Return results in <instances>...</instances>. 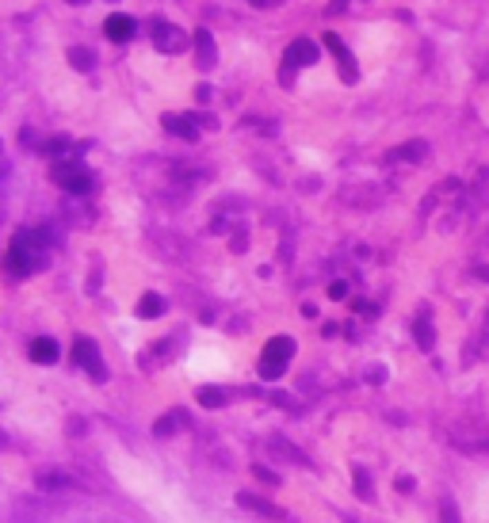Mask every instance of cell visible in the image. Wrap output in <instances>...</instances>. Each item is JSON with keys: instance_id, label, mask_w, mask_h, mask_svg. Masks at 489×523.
Segmentation results:
<instances>
[{"instance_id": "obj_1", "label": "cell", "mask_w": 489, "mask_h": 523, "mask_svg": "<svg viewBox=\"0 0 489 523\" xmlns=\"http://www.w3.org/2000/svg\"><path fill=\"white\" fill-rule=\"evenodd\" d=\"M46 264V229H19L8 245V256H4V268L12 275H31Z\"/></svg>"}, {"instance_id": "obj_2", "label": "cell", "mask_w": 489, "mask_h": 523, "mask_svg": "<svg viewBox=\"0 0 489 523\" xmlns=\"http://www.w3.org/2000/svg\"><path fill=\"white\" fill-rule=\"evenodd\" d=\"M290 355H295V340H290V336H272L268 348H264V355H260V375L279 378L283 367L290 363Z\"/></svg>"}, {"instance_id": "obj_10", "label": "cell", "mask_w": 489, "mask_h": 523, "mask_svg": "<svg viewBox=\"0 0 489 523\" xmlns=\"http://www.w3.org/2000/svg\"><path fill=\"white\" fill-rule=\"evenodd\" d=\"M268 447H272V455H279V458H287V462H299V466H310L306 462V455H302L299 447H290L287 440H279V435H275L272 443H268Z\"/></svg>"}, {"instance_id": "obj_11", "label": "cell", "mask_w": 489, "mask_h": 523, "mask_svg": "<svg viewBox=\"0 0 489 523\" xmlns=\"http://www.w3.org/2000/svg\"><path fill=\"white\" fill-rule=\"evenodd\" d=\"M165 126L172 134H180V138H188V141H195V134H199V130H195V119H188V115H183V119H180V115H168Z\"/></svg>"}, {"instance_id": "obj_8", "label": "cell", "mask_w": 489, "mask_h": 523, "mask_svg": "<svg viewBox=\"0 0 489 523\" xmlns=\"http://www.w3.org/2000/svg\"><path fill=\"white\" fill-rule=\"evenodd\" d=\"M325 46L332 50V57L340 61V77L344 81H356V61H352V54H348V46L337 39V34H325Z\"/></svg>"}, {"instance_id": "obj_4", "label": "cell", "mask_w": 489, "mask_h": 523, "mask_svg": "<svg viewBox=\"0 0 489 523\" xmlns=\"http://www.w3.org/2000/svg\"><path fill=\"white\" fill-rule=\"evenodd\" d=\"M54 180H58L66 191H73V195H84V191L92 188V176H88V172H84L77 161L58 164V168H54Z\"/></svg>"}, {"instance_id": "obj_17", "label": "cell", "mask_w": 489, "mask_h": 523, "mask_svg": "<svg viewBox=\"0 0 489 523\" xmlns=\"http://www.w3.org/2000/svg\"><path fill=\"white\" fill-rule=\"evenodd\" d=\"M180 424H183V417H180V413H168V417H161L157 424H153V435H172Z\"/></svg>"}, {"instance_id": "obj_18", "label": "cell", "mask_w": 489, "mask_h": 523, "mask_svg": "<svg viewBox=\"0 0 489 523\" xmlns=\"http://www.w3.org/2000/svg\"><path fill=\"white\" fill-rule=\"evenodd\" d=\"M199 401L207 405V409H218V405L226 401V393H222V390H210V386H203V390H199Z\"/></svg>"}, {"instance_id": "obj_14", "label": "cell", "mask_w": 489, "mask_h": 523, "mask_svg": "<svg viewBox=\"0 0 489 523\" xmlns=\"http://www.w3.org/2000/svg\"><path fill=\"white\" fill-rule=\"evenodd\" d=\"M195 46H199V66L210 69L214 66V42H210V31H195Z\"/></svg>"}, {"instance_id": "obj_15", "label": "cell", "mask_w": 489, "mask_h": 523, "mask_svg": "<svg viewBox=\"0 0 489 523\" xmlns=\"http://www.w3.org/2000/svg\"><path fill=\"white\" fill-rule=\"evenodd\" d=\"M161 313H165V298H161V295H146L138 302V317L150 321V317H161Z\"/></svg>"}, {"instance_id": "obj_24", "label": "cell", "mask_w": 489, "mask_h": 523, "mask_svg": "<svg viewBox=\"0 0 489 523\" xmlns=\"http://www.w3.org/2000/svg\"><path fill=\"white\" fill-rule=\"evenodd\" d=\"M0 214H4V206H0Z\"/></svg>"}, {"instance_id": "obj_20", "label": "cell", "mask_w": 489, "mask_h": 523, "mask_svg": "<svg viewBox=\"0 0 489 523\" xmlns=\"http://www.w3.org/2000/svg\"><path fill=\"white\" fill-rule=\"evenodd\" d=\"M439 520H443V523H459V508H455V500H451V497H443V508H439Z\"/></svg>"}, {"instance_id": "obj_7", "label": "cell", "mask_w": 489, "mask_h": 523, "mask_svg": "<svg viewBox=\"0 0 489 523\" xmlns=\"http://www.w3.org/2000/svg\"><path fill=\"white\" fill-rule=\"evenodd\" d=\"M317 61V46L310 39H295L287 46V66L295 69V66H314Z\"/></svg>"}, {"instance_id": "obj_9", "label": "cell", "mask_w": 489, "mask_h": 523, "mask_svg": "<svg viewBox=\"0 0 489 523\" xmlns=\"http://www.w3.org/2000/svg\"><path fill=\"white\" fill-rule=\"evenodd\" d=\"M27 355H31L34 363H54V359H58V344H54L50 336H39V340H31Z\"/></svg>"}, {"instance_id": "obj_5", "label": "cell", "mask_w": 489, "mask_h": 523, "mask_svg": "<svg viewBox=\"0 0 489 523\" xmlns=\"http://www.w3.org/2000/svg\"><path fill=\"white\" fill-rule=\"evenodd\" d=\"M73 359L81 363L84 371H92V378H100V382L108 378V367H103V359H100V348H96L92 340H84V336L73 344Z\"/></svg>"}, {"instance_id": "obj_16", "label": "cell", "mask_w": 489, "mask_h": 523, "mask_svg": "<svg viewBox=\"0 0 489 523\" xmlns=\"http://www.w3.org/2000/svg\"><path fill=\"white\" fill-rule=\"evenodd\" d=\"M424 153H428V146H424V141H409V146L394 149V153H390V161H421Z\"/></svg>"}, {"instance_id": "obj_6", "label": "cell", "mask_w": 489, "mask_h": 523, "mask_svg": "<svg viewBox=\"0 0 489 523\" xmlns=\"http://www.w3.org/2000/svg\"><path fill=\"white\" fill-rule=\"evenodd\" d=\"M103 31H108V39H111V42H126V39H134L138 23H134V16H126V12H115V16H108Z\"/></svg>"}, {"instance_id": "obj_21", "label": "cell", "mask_w": 489, "mask_h": 523, "mask_svg": "<svg viewBox=\"0 0 489 523\" xmlns=\"http://www.w3.org/2000/svg\"><path fill=\"white\" fill-rule=\"evenodd\" d=\"M356 489L363 493V497H371V482H367V474H363V470H356Z\"/></svg>"}, {"instance_id": "obj_3", "label": "cell", "mask_w": 489, "mask_h": 523, "mask_svg": "<svg viewBox=\"0 0 489 523\" xmlns=\"http://www.w3.org/2000/svg\"><path fill=\"white\" fill-rule=\"evenodd\" d=\"M150 39H153V46H157V50H165V54H180V50L188 46V39H183V31H180V27L165 23V19H153V27H150Z\"/></svg>"}, {"instance_id": "obj_19", "label": "cell", "mask_w": 489, "mask_h": 523, "mask_svg": "<svg viewBox=\"0 0 489 523\" xmlns=\"http://www.w3.org/2000/svg\"><path fill=\"white\" fill-rule=\"evenodd\" d=\"M69 61H73L77 69H92V54H88L84 46H73V50H69Z\"/></svg>"}, {"instance_id": "obj_13", "label": "cell", "mask_w": 489, "mask_h": 523, "mask_svg": "<svg viewBox=\"0 0 489 523\" xmlns=\"http://www.w3.org/2000/svg\"><path fill=\"white\" fill-rule=\"evenodd\" d=\"M413 333H417V344H421L424 352H432V344H436V333H432V321H428V313H421V317L413 321Z\"/></svg>"}, {"instance_id": "obj_22", "label": "cell", "mask_w": 489, "mask_h": 523, "mask_svg": "<svg viewBox=\"0 0 489 523\" xmlns=\"http://www.w3.org/2000/svg\"><path fill=\"white\" fill-rule=\"evenodd\" d=\"M329 298H348V286H344V283H332V286H329Z\"/></svg>"}, {"instance_id": "obj_12", "label": "cell", "mask_w": 489, "mask_h": 523, "mask_svg": "<svg viewBox=\"0 0 489 523\" xmlns=\"http://www.w3.org/2000/svg\"><path fill=\"white\" fill-rule=\"evenodd\" d=\"M241 508H252V512H260V515H272V520H279V508L275 504H268V500H260L257 493H241Z\"/></svg>"}, {"instance_id": "obj_23", "label": "cell", "mask_w": 489, "mask_h": 523, "mask_svg": "<svg viewBox=\"0 0 489 523\" xmlns=\"http://www.w3.org/2000/svg\"><path fill=\"white\" fill-rule=\"evenodd\" d=\"M69 4H84V0H69Z\"/></svg>"}]
</instances>
